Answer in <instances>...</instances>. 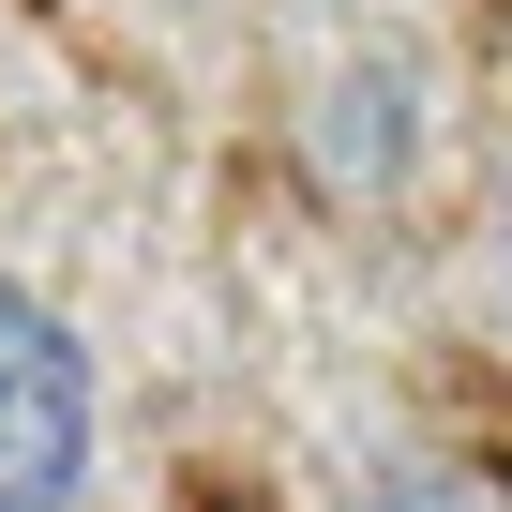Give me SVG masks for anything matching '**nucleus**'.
Returning <instances> with one entry per match:
<instances>
[{"label": "nucleus", "mask_w": 512, "mask_h": 512, "mask_svg": "<svg viewBox=\"0 0 512 512\" xmlns=\"http://www.w3.org/2000/svg\"><path fill=\"white\" fill-rule=\"evenodd\" d=\"M91 497V347L0 287V512H76Z\"/></svg>", "instance_id": "f257e3e1"}, {"label": "nucleus", "mask_w": 512, "mask_h": 512, "mask_svg": "<svg viewBox=\"0 0 512 512\" xmlns=\"http://www.w3.org/2000/svg\"><path fill=\"white\" fill-rule=\"evenodd\" d=\"M362 512H482V497H467L452 467H377V482H362Z\"/></svg>", "instance_id": "f03ea898"}]
</instances>
